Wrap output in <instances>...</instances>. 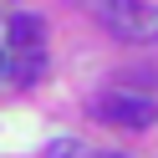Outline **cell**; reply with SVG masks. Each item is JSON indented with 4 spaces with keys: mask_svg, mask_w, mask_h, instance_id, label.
I'll list each match as a JSON object with an SVG mask.
<instances>
[{
    "mask_svg": "<svg viewBox=\"0 0 158 158\" xmlns=\"http://www.w3.org/2000/svg\"><path fill=\"white\" fill-rule=\"evenodd\" d=\"M92 10L117 41H133V46L158 41V5L148 0H92Z\"/></svg>",
    "mask_w": 158,
    "mask_h": 158,
    "instance_id": "cell-1",
    "label": "cell"
},
{
    "mask_svg": "<svg viewBox=\"0 0 158 158\" xmlns=\"http://www.w3.org/2000/svg\"><path fill=\"white\" fill-rule=\"evenodd\" d=\"M97 117L112 127H127V133H143V127L158 123V102L143 92H107L102 102H97Z\"/></svg>",
    "mask_w": 158,
    "mask_h": 158,
    "instance_id": "cell-2",
    "label": "cell"
},
{
    "mask_svg": "<svg viewBox=\"0 0 158 158\" xmlns=\"http://www.w3.org/2000/svg\"><path fill=\"white\" fill-rule=\"evenodd\" d=\"M5 36H10V46L15 51H41V36H46V26H41V15H10L5 21Z\"/></svg>",
    "mask_w": 158,
    "mask_h": 158,
    "instance_id": "cell-3",
    "label": "cell"
},
{
    "mask_svg": "<svg viewBox=\"0 0 158 158\" xmlns=\"http://www.w3.org/2000/svg\"><path fill=\"white\" fill-rule=\"evenodd\" d=\"M41 72H46V56L41 51H21L15 56V77H21V82H36Z\"/></svg>",
    "mask_w": 158,
    "mask_h": 158,
    "instance_id": "cell-4",
    "label": "cell"
},
{
    "mask_svg": "<svg viewBox=\"0 0 158 158\" xmlns=\"http://www.w3.org/2000/svg\"><path fill=\"white\" fill-rule=\"evenodd\" d=\"M72 153H87V148H77V143H66V138H56V143L46 148V158H72Z\"/></svg>",
    "mask_w": 158,
    "mask_h": 158,
    "instance_id": "cell-5",
    "label": "cell"
},
{
    "mask_svg": "<svg viewBox=\"0 0 158 158\" xmlns=\"http://www.w3.org/2000/svg\"><path fill=\"white\" fill-rule=\"evenodd\" d=\"M5 72H15V61H10L5 51H0V77H5Z\"/></svg>",
    "mask_w": 158,
    "mask_h": 158,
    "instance_id": "cell-6",
    "label": "cell"
},
{
    "mask_svg": "<svg viewBox=\"0 0 158 158\" xmlns=\"http://www.w3.org/2000/svg\"><path fill=\"white\" fill-rule=\"evenodd\" d=\"M92 158H127V153H112V148H97Z\"/></svg>",
    "mask_w": 158,
    "mask_h": 158,
    "instance_id": "cell-7",
    "label": "cell"
}]
</instances>
